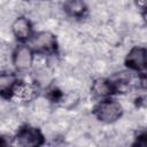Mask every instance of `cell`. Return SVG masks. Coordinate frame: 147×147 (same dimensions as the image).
Listing matches in <instances>:
<instances>
[{
	"instance_id": "obj_5",
	"label": "cell",
	"mask_w": 147,
	"mask_h": 147,
	"mask_svg": "<svg viewBox=\"0 0 147 147\" xmlns=\"http://www.w3.org/2000/svg\"><path fill=\"white\" fill-rule=\"evenodd\" d=\"M125 63L127 67L134 70H142L147 67V48L136 46L131 48L126 56H125Z\"/></svg>"
},
{
	"instance_id": "obj_16",
	"label": "cell",
	"mask_w": 147,
	"mask_h": 147,
	"mask_svg": "<svg viewBox=\"0 0 147 147\" xmlns=\"http://www.w3.org/2000/svg\"><path fill=\"white\" fill-rule=\"evenodd\" d=\"M144 72L139 77V86L144 90H147V67L142 69Z\"/></svg>"
},
{
	"instance_id": "obj_9",
	"label": "cell",
	"mask_w": 147,
	"mask_h": 147,
	"mask_svg": "<svg viewBox=\"0 0 147 147\" xmlns=\"http://www.w3.org/2000/svg\"><path fill=\"white\" fill-rule=\"evenodd\" d=\"M100 39L106 40L110 45H116L119 41V30L117 29L116 25H110L108 23L101 24Z\"/></svg>"
},
{
	"instance_id": "obj_18",
	"label": "cell",
	"mask_w": 147,
	"mask_h": 147,
	"mask_svg": "<svg viewBox=\"0 0 147 147\" xmlns=\"http://www.w3.org/2000/svg\"><path fill=\"white\" fill-rule=\"evenodd\" d=\"M139 106L141 108H147V94L140 96V99H139Z\"/></svg>"
},
{
	"instance_id": "obj_19",
	"label": "cell",
	"mask_w": 147,
	"mask_h": 147,
	"mask_svg": "<svg viewBox=\"0 0 147 147\" xmlns=\"http://www.w3.org/2000/svg\"><path fill=\"white\" fill-rule=\"evenodd\" d=\"M142 20H144V22L147 24V11H145V13L142 14Z\"/></svg>"
},
{
	"instance_id": "obj_17",
	"label": "cell",
	"mask_w": 147,
	"mask_h": 147,
	"mask_svg": "<svg viewBox=\"0 0 147 147\" xmlns=\"http://www.w3.org/2000/svg\"><path fill=\"white\" fill-rule=\"evenodd\" d=\"M134 6L138 10L142 13L147 11V0H134Z\"/></svg>"
},
{
	"instance_id": "obj_3",
	"label": "cell",
	"mask_w": 147,
	"mask_h": 147,
	"mask_svg": "<svg viewBox=\"0 0 147 147\" xmlns=\"http://www.w3.org/2000/svg\"><path fill=\"white\" fill-rule=\"evenodd\" d=\"M42 141L41 133L34 129V127H24L18 130L16 138H14V145L17 146H24V147H31V146H38Z\"/></svg>"
},
{
	"instance_id": "obj_7",
	"label": "cell",
	"mask_w": 147,
	"mask_h": 147,
	"mask_svg": "<svg viewBox=\"0 0 147 147\" xmlns=\"http://www.w3.org/2000/svg\"><path fill=\"white\" fill-rule=\"evenodd\" d=\"M10 30H11L14 37H16L20 40H25V39H29L30 38L32 26H31L30 21L26 17L18 16L11 23Z\"/></svg>"
},
{
	"instance_id": "obj_1",
	"label": "cell",
	"mask_w": 147,
	"mask_h": 147,
	"mask_svg": "<svg viewBox=\"0 0 147 147\" xmlns=\"http://www.w3.org/2000/svg\"><path fill=\"white\" fill-rule=\"evenodd\" d=\"M123 113L121 103L116 100H105L96 106L95 115L103 123H115Z\"/></svg>"
},
{
	"instance_id": "obj_15",
	"label": "cell",
	"mask_w": 147,
	"mask_h": 147,
	"mask_svg": "<svg viewBox=\"0 0 147 147\" xmlns=\"http://www.w3.org/2000/svg\"><path fill=\"white\" fill-rule=\"evenodd\" d=\"M109 63L105 57H99L94 61H92V70L94 74L98 75H103L109 70Z\"/></svg>"
},
{
	"instance_id": "obj_10",
	"label": "cell",
	"mask_w": 147,
	"mask_h": 147,
	"mask_svg": "<svg viewBox=\"0 0 147 147\" xmlns=\"http://www.w3.org/2000/svg\"><path fill=\"white\" fill-rule=\"evenodd\" d=\"M65 14L72 17H79L86 11V3L84 0H67L63 3Z\"/></svg>"
},
{
	"instance_id": "obj_11",
	"label": "cell",
	"mask_w": 147,
	"mask_h": 147,
	"mask_svg": "<svg viewBox=\"0 0 147 147\" xmlns=\"http://www.w3.org/2000/svg\"><path fill=\"white\" fill-rule=\"evenodd\" d=\"M80 92L77 91H67L65 93H63V95L60 99V106L61 108H64L67 110L72 109L75 107H77L80 103Z\"/></svg>"
},
{
	"instance_id": "obj_8",
	"label": "cell",
	"mask_w": 147,
	"mask_h": 147,
	"mask_svg": "<svg viewBox=\"0 0 147 147\" xmlns=\"http://www.w3.org/2000/svg\"><path fill=\"white\" fill-rule=\"evenodd\" d=\"M114 91V86L110 80H106L105 78H96L92 82L91 92L96 98H106L111 94Z\"/></svg>"
},
{
	"instance_id": "obj_20",
	"label": "cell",
	"mask_w": 147,
	"mask_h": 147,
	"mask_svg": "<svg viewBox=\"0 0 147 147\" xmlns=\"http://www.w3.org/2000/svg\"><path fill=\"white\" fill-rule=\"evenodd\" d=\"M145 134H147V127H146V131H145Z\"/></svg>"
},
{
	"instance_id": "obj_13",
	"label": "cell",
	"mask_w": 147,
	"mask_h": 147,
	"mask_svg": "<svg viewBox=\"0 0 147 147\" xmlns=\"http://www.w3.org/2000/svg\"><path fill=\"white\" fill-rule=\"evenodd\" d=\"M16 77L11 72H2L0 76V91L2 94L10 93L16 85Z\"/></svg>"
},
{
	"instance_id": "obj_14",
	"label": "cell",
	"mask_w": 147,
	"mask_h": 147,
	"mask_svg": "<svg viewBox=\"0 0 147 147\" xmlns=\"http://www.w3.org/2000/svg\"><path fill=\"white\" fill-rule=\"evenodd\" d=\"M32 67L34 70H40L49 67V59L42 53L38 52L37 54L33 55V61H32Z\"/></svg>"
},
{
	"instance_id": "obj_12",
	"label": "cell",
	"mask_w": 147,
	"mask_h": 147,
	"mask_svg": "<svg viewBox=\"0 0 147 147\" xmlns=\"http://www.w3.org/2000/svg\"><path fill=\"white\" fill-rule=\"evenodd\" d=\"M34 83L39 85L40 87H47L51 85L53 80V69L51 67L40 69V70H34Z\"/></svg>"
},
{
	"instance_id": "obj_6",
	"label": "cell",
	"mask_w": 147,
	"mask_h": 147,
	"mask_svg": "<svg viewBox=\"0 0 147 147\" xmlns=\"http://www.w3.org/2000/svg\"><path fill=\"white\" fill-rule=\"evenodd\" d=\"M36 96V87L31 83L20 82L13 87L10 92V99L16 102H26Z\"/></svg>"
},
{
	"instance_id": "obj_2",
	"label": "cell",
	"mask_w": 147,
	"mask_h": 147,
	"mask_svg": "<svg viewBox=\"0 0 147 147\" xmlns=\"http://www.w3.org/2000/svg\"><path fill=\"white\" fill-rule=\"evenodd\" d=\"M56 45L57 40L51 31H39L31 38V46L38 52H52Z\"/></svg>"
},
{
	"instance_id": "obj_4",
	"label": "cell",
	"mask_w": 147,
	"mask_h": 147,
	"mask_svg": "<svg viewBox=\"0 0 147 147\" xmlns=\"http://www.w3.org/2000/svg\"><path fill=\"white\" fill-rule=\"evenodd\" d=\"M33 53L32 49L29 46L21 45L16 47V49L13 53V64L15 65L16 69L24 71L28 70L30 67H32V61H33Z\"/></svg>"
}]
</instances>
